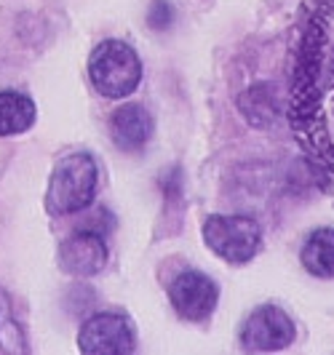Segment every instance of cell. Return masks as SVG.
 Here are the masks:
<instances>
[{
    "instance_id": "1",
    "label": "cell",
    "mask_w": 334,
    "mask_h": 355,
    "mask_svg": "<svg viewBox=\"0 0 334 355\" xmlns=\"http://www.w3.org/2000/svg\"><path fill=\"white\" fill-rule=\"evenodd\" d=\"M97 184H99L97 160L88 153H70L53 166L46 206L49 211L59 216L83 211L97 196Z\"/></svg>"
},
{
    "instance_id": "2",
    "label": "cell",
    "mask_w": 334,
    "mask_h": 355,
    "mask_svg": "<svg viewBox=\"0 0 334 355\" xmlns=\"http://www.w3.org/2000/svg\"><path fill=\"white\" fill-rule=\"evenodd\" d=\"M88 78L107 99H124L134 94L142 80V62L124 40H105L88 56Z\"/></svg>"
},
{
    "instance_id": "3",
    "label": "cell",
    "mask_w": 334,
    "mask_h": 355,
    "mask_svg": "<svg viewBox=\"0 0 334 355\" xmlns=\"http://www.w3.org/2000/svg\"><path fill=\"white\" fill-rule=\"evenodd\" d=\"M260 238H262V230L257 219L244 214H235V216L217 214V216H209L203 225L206 246L230 265H247L260 249Z\"/></svg>"
},
{
    "instance_id": "4",
    "label": "cell",
    "mask_w": 334,
    "mask_h": 355,
    "mask_svg": "<svg viewBox=\"0 0 334 355\" xmlns=\"http://www.w3.org/2000/svg\"><path fill=\"white\" fill-rule=\"evenodd\" d=\"M294 320L276 304H262L249 315L247 326L241 331V342L247 350L254 353H273L283 350L294 342Z\"/></svg>"
},
{
    "instance_id": "5",
    "label": "cell",
    "mask_w": 334,
    "mask_h": 355,
    "mask_svg": "<svg viewBox=\"0 0 334 355\" xmlns=\"http://www.w3.org/2000/svg\"><path fill=\"white\" fill-rule=\"evenodd\" d=\"M78 347L86 355H126L134 350V329L124 315L99 313L81 326Z\"/></svg>"
},
{
    "instance_id": "6",
    "label": "cell",
    "mask_w": 334,
    "mask_h": 355,
    "mask_svg": "<svg viewBox=\"0 0 334 355\" xmlns=\"http://www.w3.org/2000/svg\"><path fill=\"white\" fill-rule=\"evenodd\" d=\"M169 300L185 320H206L217 307L219 288L209 275L198 270H185L169 286Z\"/></svg>"
},
{
    "instance_id": "7",
    "label": "cell",
    "mask_w": 334,
    "mask_h": 355,
    "mask_svg": "<svg viewBox=\"0 0 334 355\" xmlns=\"http://www.w3.org/2000/svg\"><path fill=\"white\" fill-rule=\"evenodd\" d=\"M105 235L97 230H78L59 246V265L65 272L78 278H91L102 272L107 265V246L102 241Z\"/></svg>"
},
{
    "instance_id": "8",
    "label": "cell",
    "mask_w": 334,
    "mask_h": 355,
    "mask_svg": "<svg viewBox=\"0 0 334 355\" xmlns=\"http://www.w3.org/2000/svg\"><path fill=\"white\" fill-rule=\"evenodd\" d=\"M110 134L121 150L137 153L153 137V118L142 105H124L110 118Z\"/></svg>"
},
{
    "instance_id": "9",
    "label": "cell",
    "mask_w": 334,
    "mask_h": 355,
    "mask_svg": "<svg viewBox=\"0 0 334 355\" xmlns=\"http://www.w3.org/2000/svg\"><path fill=\"white\" fill-rule=\"evenodd\" d=\"M37 118L35 102L19 91H0V137H17L30 131Z\"/></svg>"
},
{
    "instance_id": "10",
    "label": "cell",
    "mask_w": 334,
    "mask_h": 355,
    "mask_svg": "<svg viewBox=\"0 0 334 355\" xmlns=\"http://www.w3.org/2000/svg\"><path fill=\"white\" fill-rule=\"evenodd\" d=\"M302 265L310 275L316 278H334V230L324 227V230H316L302 246V254H299Z\"/></svg>"
},
{
    "instance_id": "11",
    "label": "cell",
    "mask_w": 334,
    "mask_h": 355,
    "mask_svg": "<svg viewBox=\"0 0 334 355\" xmlns=\"http://www.w3.org/2000/svg\"><path fill=\"white\" fill-rule=\"evenodd\" d=\"M0 347L6 353H24V337L19 331L17 318L11 315V307L6 300H0Z\"/></svg>"
}]
</instances>
